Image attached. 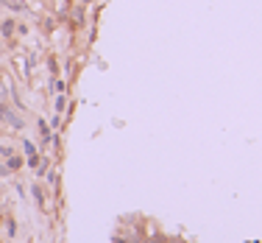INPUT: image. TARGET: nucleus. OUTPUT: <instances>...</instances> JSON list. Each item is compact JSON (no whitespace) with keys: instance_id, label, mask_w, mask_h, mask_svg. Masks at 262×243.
<instances>
[{"instance_id":"nucleus-2","label":"nucleus","mask_w":262,"mask_h":243,"mask_svg":"<svg viewBox=\"0 0 262 243\" xmlns=\"http://www.w3.org/2000/svg\"><path fill=\"white\" fill-rule=\"evenodd\" d=\"M20 165H23L20 159H17V157H11V159H9V165H6V168H9V171H17V168H20Z\"/></svg>"},{"instance_id":"nucleus-3","label":"nucleus","mask_w":262,"mask_h":243,"mask_svg":"<svg viewBox=\"0 0 262 243\" xmlns=\"http://www.w3.org/2000/svg\"><path fill=\"white\" fill-rule=\"evenodd\" d=\"M23 146H26V154H28V157H34V143H23Z\"/></svg>"},{"instance_id":"nucleus-1","label":"nucleus","mask_w":262,"mask_h":243,"mask_svg":"<svg viewBox=\"0 0 262 243\" xmlns=\"http://www.w3.org/2000/svg\"><path fill=\"white\" fill-rule=\"evenodd\" d=\"M0 115H3V117H6V120H9V123H11V126H14V129H23V120H20V117H17V115H11V112L6 109V107H0Z\"/></svg>"}]
</instances>
